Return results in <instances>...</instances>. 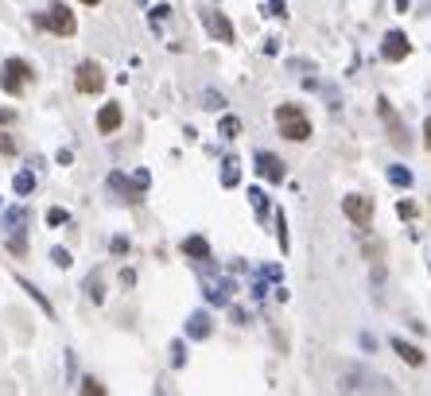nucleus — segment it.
Listing matches in <instances>:
<instances>
[{
	"label": "nucleus",
	"mask_w": 431,
	"mask_h": 396,
	"mask_svg": "<svg viewBox=\"0 0 431 396\" xmlns=\"http://www.w3.org/2000/svg\"><path fill=\"white\" fill-rule=\"evenodd\" d=\"M203 24H206V32H210L214 39L233 43V24H229V20L221 16V12H210V8H206V12H203Z\"/></svg>",
	"instance_id": "8"
},
{
	"label": "nucleus",
	"mask_w": 431,
	"mask_h": 396,
	"mask_svg": "<svg viewBox=\"0 0 431 396\" xmlns=\"http://www.w3.org/2000/svg\"><path fill=\"white\" fill-rule=\"evenodd\" d=\"M408 51H412V43H408L404 32H389V35H385V43H381V55H385L389 62L408 59Z\"/></svg>",
	"instance_id": "6"
},
{
	"label": "nucleus",
	"mask_w": 431,
	"mask_h": 396,
	"mask_svg": "<svg viewBox=\"0 0 431 396\" xmlns=\"http://www.w3.org/2000/svg\"><path fill=\"white\" fill-rule=\"evenodd\" d=\"M237 132H241V121H237V117H221V136H229V140H233Z\"/></svg>",
	"instance_id": "21"
},
{
	"label": "nucleus",
	"mask_w": 431,
	"mask_h": 396,
	"mask_svg": "<svg viewBox=\"0 0 431 396\" xmlns=\"http://www.w3.org/2000/svg\"><path fill=\"white\" fill-rule=\"evenodd\" d=\"M342 214H346L354 226H369L373 221V198H365V194H346V198H342Z\"/></svg>",
	"instance_id": "4"
},
{
	"label": "nucleus",
	"mask_w": 431,
	"mask_h": 396,
	"mask_svg": "<svg viewBox=\"0 0 431 396\" xmlns=\"http://www.w3.org/2000/svg\"><path fill=\"white\" fill-rule=\"evenodd\" d=\"M276 125H280V136H287V140H296V144L311 140V121H307V113L299 105H280Z\"/></svg>",
	"instance_id": "1"
},
{
	"label": "nucleus",
	"mask_w": 431,
	"mask_h": 396,
	"mask_svg": "<svg viewBox=\"0 0 431 396\" xmlns=\"http://www.w3.org/2000/svg\"><path fill=\"white\" fill-rule=\"evenodd\" d=\"M389 183L392 186H412V171L408 168H389Z\"/></svg>",
	"instance_id": "18"
},
{
	"label": "nucleus",
	"mask_w": 431,
	"mask_h": 396,
	"mask_svg": "<svg viewBox=\"0 0 431 396\" xmlns=\"http://www.w3.org/2000/svg\"><path fill=\"white\" fill-rule=\"evenodd\" d=\"M113 253H128V241H125V237H113Z\"/></svg>",
	"instance_id": "32"
},
{
	"label": "nucleus",
	"mask_w": 431,
	"mask_h": 396,
	"mask_svg": "<svg viewBox=\"0 0 431 396\" xmlns=\"http://www.w3.org/2000/svg\"><path fill=\"white\" fill-rule=\"evenodd\" d=\"M82 392H85V396H102V392H105V388H102V385H97V381H85V385H82Z\"/></svg>",
	"instance_id": "26"
},
{
	"label": "nucleus",
	"mask_w": 431,
	"mask_h": 396,
	"mask_svg": "<svg viewBox=\"0 0 431 396\" xmlns=\"http://www.w3.org/2000/svg\"><path fill=\"white\" fill-rule=\"evenodd\" d=\"M27 82H32V67L24 59H8L0 67V90L4 93H24Z\"/></svg>",
	"instance_id": "3"
},
{
	"label": "nucleus",
	"mask_w": 431,
	"mask_h": 396,
	"mask_svg": "<svg viewBox=\"0 0 431 396\" xmlns=\"http://www.w3.org/2000/svg\"><path fill=\"white\" fill-rule=\"evenodd\" d=\"M186 338H210V315L206 311L191 315V322H186Z\"/></svg>",
	"instance_id": "12"
},
{
	"label": "nucleus",
	"mask_w": 431,
	"mask_h": 396,
	"mask_svg": "<svg viewBox=\"0 0 431 396\" xmlns=\"http://www.w3.org/2000/svg\"><path fill=\"white\" fill-rule=\"evenodd\" d=\"M268 16H284V0H268Z\"/></svg>",
	"instance_id": "31"
},
{
	"label": "nucleus",
	"mask_w": 431,
	"mask_h": 396,
	"mask_svg": "<svg viewBox=\"0 0 431 396\" xmlns=\"http://www.w3.org/2000/svg\"><path fill=\"white\" fill-rule=\"evenodd\" d=\"M221 105H226V102H221V93L206 90V109H221Z\"/></svg>",
	"instance_id": "25"
},
{
	"label": "nucleus",
	"mask_w": 431,
	"mask_h": 396,
	"mask_svg": "<svg viewBox=\"0 0 431 396\" xmlns=\"http://www.w3.org/2000/svg\"><path fill=\"white\" fill-rule=\"evenodd\" d=\"M221 168H226V171H221V186H237V179H241V171H237V160H226Z\"/></svg>",
	"instance_id": "17"
},
{
	"label": "nucleus",
	"mask_w": 431,
	"mask_h": 396,
	"mask_svg": "<svg viewBox=\"0 0 431 396\" xmlns=\"http://www.w3.org/2000/svg\"><path fill=\"white\" fill-rule=\"evenodd\" d=\"M183 253L195 257V261H210V245H206V237H186V241H183Z\"/></svg>",
	"instance_id": "13"
},
{
	"label": "nucleus",
	"mask_w": 431,
	"mask_h": 396,
	"mask_svg": "<svg viewBox=\"0 0 431 396\" xmlns=\"http://www.w3.org/2000/svg\"><path fill=\"white\" fill-rule=\"evenodd\" d=\"M109 191L125 194V203H140L144 183H140V179H125V175H121V171H113V175H109Z\"/></svg>",
	"instance_id": "7"
},
{
	"label": "nucleus",
	"mask_w": 431,
	"mask_h": 396,
	"mask_svg": "<svg viewBox=\"0 0 431 396\" xmlns=\"http://www.w3.org/2000/svg\"><path fill=\"white\" fill-rule=\"evenodd\" d=\"M85 295H90L93 303H102V299H105V292H102V280H97V276H90V280H85Z\"/></svg>",
	"instance_id": "19"
},
{
	"label": "nucleus",
	"mask_w": 431,
	"mask_h": 396,
	"mask_svg": "<svg viewBox=\"0 0 431 396\" xmlns=\"http://www.w3.org/2000/svg\"><path fill=\"white\" fill-rule=\"evenodd\" d=\"M8 249H12V253H16V257H24V253H27V241H24V233H12Z\"/></svg>",
	"instance_id": "23"
},
{
	"label": "nucleus",
	"mask_w": 431,
	"mask_h": 396,
	"mask_svg": "<svg viewBox=\"0 0 431 396\" xmlns=\"http://www.w3.org/2000/svg\"><path fill=\"white\" fill-rule=\"evenodd\" d=\"M256 171H261L268 183H284V160L280 156H272V152H256Z\"/></svg>",
	"instance_id": "9"
},
{
	"label": "nucleus",
	"mask_w": 431,
	"mask_h": 396,
	"mask_svg": "<svg viewBox=\"0 0 431 396\" xmlns=\"http://www.w3.org/2000/svg\"><path fill=\"white\" fill-rule=\"evenodd\" d=\"M4 226H8L12 233H24V226H27V210H20V206H16V210H8V214H4Z\"/></svg>",
	"instance_id": "15"
},
{
	"label": "nucleus",
	"mask_w": 431,
	"mask_h": 396,
	"mask_svg": "<svg viewBox=\"0 0 431 396\" xmlns=\"http://www.w3.org/2000/svg\"><path fill=\"white\" fill-rule=\"evenodd\" d=\"M423 144H427V148H431V117L423 121Z\"/></svg>",
	"instance_id": "33"
},
{
	"label": "nucleus",
	"mask_w": 431,
	"mask_h": 396,
	"mask_svg": "<svg viewBox=\"0 0 431 396\" xmlns=\"http://www.w3.org/2000/svg\"><path fill=\"white\" fill-rule=\"evenodd\" d=\"M35 24H39V27H47V32H55V35H74V32H78L74 12H70V8H62V4H55V8L39 12V16H35Z\"/></svg>",
	"instance_id": "2"
},
{
	"label": "nucleus",
	"mask_w": 431,
	"mask_h": 396,
	"mask_svg": "<svg viewBox=\"0 0 431 396\" xmlns=\"http://www.w3.org/2000/svg\"><path fill=\"white\" fill-rule=\"evenodd\" d=\"M381 117H385V125L392 128V144H397V148H408V132H404V125L397 121V113H392L389 102H381Z\"/></svg>",
	"instance_id": "11"
},
{
	"label": "nucleus",
	"mask_w": 431,
	"mask_h": 396,
	"mask_svg": "<svg viewBox=\"0 0 431 396\" xmlns=\"http://www.w3.org/2000/svg\"><path fill=\"white\" fill-rule=\"evenodd\" d=\"M12 121V109H0V125H8Z\"/></svg>",
	"instance_id": "34"
},
{
	"label": "nucleus",
	"mask_w": 431,
	"mask_h": 396,
	"mask_svg": "<svg viewBox=\"0 0 431 396\" xmlns=\"http://www.w3.org/2000/svg\"><path fill=\"white\" fill-rule=\"evenodd\" d=\"M0 152L12 156V152H16V140H12V136H0Z\"/></svg>",
	"instance_id": "27"
},
{
	"label": "nucleus",
	"mask_w": 431,
	"mask_h": 396,
	"mask_svg": "<svg viewBox=\"0 0 431 396\" xmlns=\"http://www.w3.org/2000/svg\"><path fill=\"white\" fill-rule=\"evenodd\" d=\"M392 350H397V354L404 357L408 365H423V354H420V350H416V346H408L404 338H392Z\"/></svg>",
	"instance_id": "14"
},
{
	"label": "nucleus",
	"mask_w": 431,
	"mask_h": 396,
	"mask_svg": "<svg viewBox=\"0 0 431 396\" xmlns=\"http://www.w3.org/2000/svg\"><path fill=\"white\" fill-rule=\"evenodd\" d=\"M397 210H400V218H416V203H400Z\"/></svg>",
	"instance_id": "30"
},
{
	"label": "nucleus",
	"mask_w": 431,
	"mask_h": 396,
	"mask_svg": "<svg viewBox=\"0 0 431 396\" xmlns=\"http://www.w3.org/2000/svg\"><path fill=\"white\" fill-rule=\"evenodd\" d=\"M51 261L59 264V268H70V264H74V261H70V253H67V249H55V253H51Z\"/></svg>",
	"instance_id": "24"
},
{
	"label": "nucleus",
	"mask_w": 431,
	"mask_h": 396,
	"mask_svg": "<svg viewBox=\"0 0 431 396\" xmlns=\"http://www.w3.org/2000/svg\"><path fill=\"white\" fill-rule=\"evenodd\" d=\"M249 198H253V210H256V214L268 210V198H264V191H256V186H253V191H249Z\"/></svg>",
	"instance_id": "22"
},
{
	"label": "nucleus",
	"mask_w": 431,
	"mask_h": 396,
	"mask_svg": "<svg viewBox=\"0 0 431 396\" xmlns=\"http://www.w3.org/2000/svg\"><path fill=\"white\" fill-rule=\"evenodd\" d=\"M70 221V214L62 210V206H51V210H47V226H67Z\"/></svg>",
	"instance_id": "20"
},
{
	"label": "nucleus",
	"mask_w": 431,
	"mask_h": 396,
	"mask_svg": "<svg viewBox=\"0 0 431 396\" xmlns=\"http://www.w3.org/2000/svg\"><path fill=\"white\" fill-rule=\"evenodd\" d=\"M102 86H105V74L97 62H82V67H78V78H74L78 93H102Z\"/></svg>",
	"instance_id": "5"
},
{
	"label": "nucleus",
	"mask_w": 431,
	"mask_h": 396,
	"mask_svg": "<svg viewBox=\"0 0 431 396\" xmlns=\"http://www.w3.org/2000/svg\"><path fill=\"white\" fill-rule=\"evenodd\" d=\"M82 4H102V0H82Z\"/></svg>",
	"instance_id": "35"
},
{
	"label": "nucleus",
	"mask_w": 431,
	"mask_h": 396,
	"mask_svg": "<svg viewBox=\"0 0 431 396\" xmlns=\"http://www.w3.org/2000/svg\"><path fill=\"white\" fill-rule=\"evenodd\" d=\"M12 191H16V194H32L35 191V175H32V171H20V175L12 179Z\"/></svg>",
	"instance_id": "16"
},
{
	"label": "nucleus",
	"mask_w": 431,
	"mask_h": 396,
	"mask_svg": "<svg viewBox=\"0 0 431 396\" xmlns=\"http://www.w3.org/2000/svg\"><path fill=\"white\" fill-rule=\"evenodd\" d=\"M171 365H183V342L171 346Z\"/></svg>",
	"instance_id": "29"
},
{
	"label": "nucleus",
	"mask_w": 431,
	"mask_h": 396,
	"mask_svg": "<svg viewBox=\"0 0 431 396\" xmlns=\"http://www.w3.org/2000/svg\"><path fill=\"white\" fill-rule=\"evenodd\" d=\"M167 4H160V8H152V24H163V20H167Z\"/></svg>",
	"instance_id": "28"
},
{
	"label": "nucleus",
	"mask_w": 431,
	"mask_h": 396,
	"mask_svg": "<svg viewBox=\"0 0 431 396\" xmlns=\"http://www.w3.org/2000/svg\"><path fill=\"white\" fill-rule=\"evenodd\" d=\"M121 117H125V113H121V105H117V102L102 105V113H97V128H102L105 136L117 132V128H121Z\"/></svg>",
	"instance_id": "10"
}]
</instances>
